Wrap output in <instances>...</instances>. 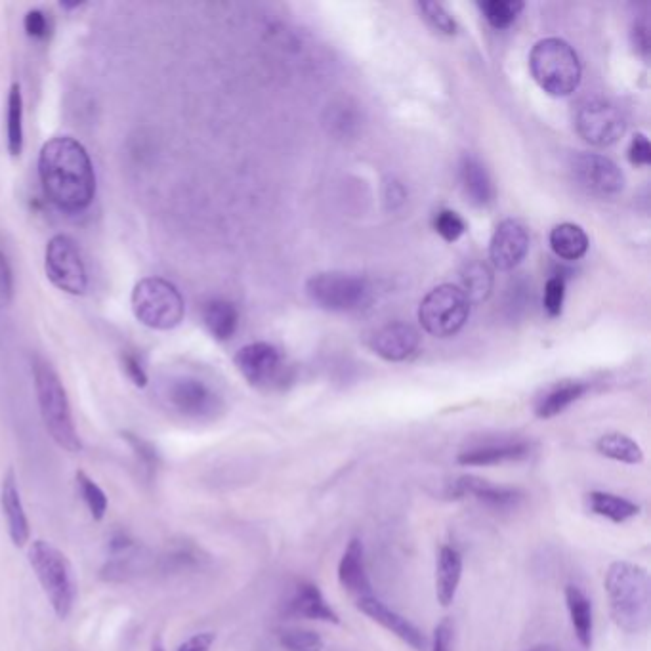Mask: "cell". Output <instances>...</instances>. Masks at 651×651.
<instances>
[{
  "label": "cell",
  "mask_w": 651,
  "mask_h": 651,
  "mask_svg": "<svg viewBox=\"0 0 651 651\" xmlns=\"http://www.w3.org/2000/svg\"><path fill=\"white\" fill-rule=\"evenodd\" d=\"M629 159L632 165L648 167L651 163L650 140L646 134H636L629 147Z\"/></svg>",
  "instance_id": "cell-40"
},
{
  "label": "cell",
  "mask_w": 651,
  "mask_h": 651,
  "mask_svg": "<svg viewBox=\"0 0 651 651\" xmlns=\"http://www.w3.org/2000/svg\"><path fill=\"white\" fill-rule=\"evenodd\" d=\"M420 335L413 325L388 323L371 336V350L386 361H405L419 350Z\"/></svg>",
  "instance_id": "cell-17"
},
{
  "label": "cell",
  "mask_w": 651,
  "mask_h": 651,
  "mask_svg": "<svg viewBox=\"0 0 651 651\" xmlns=\"http://www.w3.org/2000/svg\"><path fill=\"white\" fill-rule=\"evenodd\" d=\"M420 12L424 20L428 21L434 29H438L445 35H455L457 33V23L453 16L441 6L440 2H420Z\"/></svg>",
  "instance_id": "cell-35"
},
{
  "label": "cell",
  "mask_w": 651,
  "mask_h": 651,
  "mask_svg": "<svg viewBox=\"0 0 651 651\" xmlns=\"http://www.w3.org/2000/svg\"><path fill=\"white\" fill-rule=\"evenodd\" d=\"M531 455V445L525 441H501L487 443L482 447H474L462 451L457 462L462 466H493L503 462L524 461Z\"/></svg>",
  "instance_id": "cell-21"
},
{
  "label": "cell",
  "mask_w": 651,
  "mask_h": 651,
  "mask_svg": "<svg viewBox=\"0 0 651 651\" xmlns=\"http://www.w3.org/2000/svg\"><path fill=\"white\" fill-rule=\"evenodd\" d=\"M151 651H165V648H163V642L157 638L155 642H153V646H151Z\"/></svg>",
  "instance_id": "cell-47"
},
{
  "label": "cell",
  "mask_w": 651,
  "mask_h": 651,
  "mask_svg": "<svg viewBox=\"0 0 651 651\" xmlns=\"http://www.w3.org/2000/svg\"><path fill=\"white\" fill-rule=\"evenodd\" d=\"M596 451L615 462L623 464H640L644 462V451L636 441L625 436V434H604L600 440L596 441Z\"/></svg>",
  "instance_id": "cell-29"
},
{
  "label": "cell",
  "mask_w": 651,
  "mask_h": 651,
  "mask_svg": "<svg viewBox=\"0 0 651 651\" xmlns=\"http://www.w3.org/2000/svg\"><path fill=\"white\" fill-rule=\"evenodd\" d=\"M130 306L134 317L153 331L176 329L186 315V304L176 285L163 277H146L136 283Z\"/></svg>",
  "instance_id": "cell-6"
},
{
  "label": "cell",
  "mask_w": 651,
  "mask_h": 651,
  "mask_svg": "<svg viewBox=\"0 0 651 651\" xmlns=\"http://www.w3.org/2000/svg\"><path fill=\"white\" fill-rule=\"evenodd\" d=\"M14 296V272L6 252L0 249V302L6 304Z\"/></svg>",
  "instance_id": "cell-41"
},
{
  "label": "cell",
  "mask_w": 651,
  "mask_h": 651,
  "mask_svg": "<svg viewBox=\"0 0 651 651\" xmlns=\"http://www.w3.org/2000/svg\"><path fill=\"white\" fill-rule=\"evenodd\" d=\"M23 27H25V33L37 41H44L50 35V21L42 10H29L25 14Z\"/></svg>",
  "instance_id": "cell-39"
},
{
  "label": "cell",
  "mask_w": 651,
  "mask_h": 651,
  "mask_svg": "<svg viewBox=\"0 0 651 651\" xmlns=\"http://www.w3.org/2000/svg\"><path fill=\"white\" fill-rule=\"evenodd\" d=\"M356 606L363 615L373 619L382 629L398 636L399 640L403 644H407L409 648H413L415 651L428 650L426 636L409 619H405L403 615H399L398 611L388 608L382 600H378L375 594L359 598L356 600Z\"/></svg>",
  "instance_id": "cell-16"
},
{
  "label": "cell",
  "mask_w": 651,
  "mask_h": 651,
  "mask_svg": "<svg viewBox=\"0 0 651 651\" xmlns=\"http://www.w3.org/2000/svg\"><path fill=\"white\" fill-rule=\"evenodd\" d=\"M634 44L642 52V56H648L650 39H648V25L646 23H636V27H634Z\"/></svg>",
  "instance_id": "cell-45"
},
{
  "label": "cell",
  "mask_w": 651,
  "mask_h": 651,
  "mask_svg": "<svg viewBox=\"0 0 651 651\" xmlns=\"http://www.w3.org/2000/svg\"><path fill=\"white\" fill-rule=\"evenodd\" d=\"M550 247L562 260H579L588 251V235L577 224H560L550 231Z\"/></svg>",
  "instance_id": "cell-28"
},
{
  "label": "cell",
  "mask_w": 651,
  "mask_h": 651,
  "mask_svg": "<svg viewBox=\"0 0 651 651\" xmlns=\"http://www.w3.org/2000/svg\"><path fill=\"white\" fill-rule=\"evenodd\" d=\"M462 569L461 552L453 546H443L436 560V598L443 608L451 606L457 598Z\"/></svg>",
  "instance_id": "cell-22"
},
{
  "label": "cell",
  "mask_w": 651,
  "mask_h": 651,
  "mask_svg": "<svg viewBox=\"0 0 651 651\" xmlns=\"http://www.w3.org/2000/svg\"><path fill=\"white\" fill-rule=\"evenodd\" d=\"M27 562L39 579L42 592L56 617L65 621L77 602V581L67 556L52 543L37 539L29 545Z\"/></svg>",
  "instance_id": "cell-4"
},
{
  "label": "cell",
  "mask_w": 651,
  "mask_h": 651,
  "mask_svg": "<svg viewBox=\"0 0 651 651\" xmlns=\"http://www.w3.org/2000/svg\"><path fill=\"white\" fill-rule=\"evenodd\" d=\"M306 293L317 308L335 314L359 312L373 302L371 283L356 273H317L306 283Z\"/></svg>",
  "instance_id": "cell-7"
},
{
  "label": "cell",
  "mask_w": 651,
  "mask_h": 651,
  "mask_svg": "<svg viewBox=\"0 0 651 651\" xmlns=\"http://www.w3.org/2000/svg\"><path fill=\"white\" fill-rule=\"evenodd\" d=\"M564 298H566V281L560 275H554L546 281L545 296H543V304H545L546 314L550 317H558L564 310Z\"/></svg>",
  "instance_id": "cell-37"
},
{
  "label": "cell",
  "mask_w": 651,
  "mask_h": 651,
  "mask_svg": "<svg viewBox=\"0 0 651 651\" xmlns=\"http://www.w3.org/2000/svg\"><path fill=\"white\" fill-rule=\"evenodd\" d=\"M527 651H560V648L558 646H552V644H541V646H535V648Z\"/></svg>",
  "instance_id": "cell-46"
},
{
  "label": "cell",
  "mask_w": 651,
  "mask_h": 651,
  "mask_svg": "<svg viewBox=\"0 0 651 651\" xmlns=\"http://www.w3.org/2000/svg\"><path fill=\"white\" fill-rule=\"evenodd\" d=\"M0 506H2V512H4V518H6L10 541L14 543V546L23 548L31 539V527H29V520H27L25 508L21 503L18 476H16V472L12 468L2 478Z\"/></svg>",
  "instance_id": "cell-18"
},
{
  "label": "cell",
  "mask_w": 651,
  "mask_h": 651,
  "mask_svg": "<svg viewBox=\"0 0 651 651\" xmlns=\"http://www.w3.org/2000/svg\"><path fill=\"white\" fill-rule=\"evenodd\" d=\"M459 289L468 298L470 306L485 302L493 291V272L482 262H470L462 270Z\"/></svg>",
  "instance_id": "cell-31"
},
{
  "label": "cell",
  "mask_w": 651,
  "mask_h": 651,
  "mask_svg": "<svg viewBox=\"0 0 651 651\" xmlns=\"http://www.w3.org/2000/svg\"><path fill=\"white\" fill-rule=\"evenodd\" d=\"M571 174L577 186L596 197H615L625 189V174L611 159L598 153H577L571 159Z\"/></svg>",
  "instance_id": "cell-12"
},
{
  "label": "cell",
  "mask_w": 651,
  "mask_h": 651,
  "mask_svg": "<svg viewBox=\"0 0 651 651\" xmlns=\"http://www.w3.org/2000/svg\"><path fill=\"white\" fill-rule=\"evenodd\" d=\"M33 378L46 432L63 451L79 453L83 449V441L77 432L62 378L46 359L39 356L33 359Z\"/></svg>",
  "instance_id": "cell-3"
},
{
  "label": "cell",
  "mask_w": 651,
  "mask_h": 651,
  "mask_svg": "<svg viewBox=\"0 0 651 651\" xmlns=\"http://www.w3.org/2000/svg\"><path fill=\"white\" fill-rule=\"evenodd\" d=\"M566 606L571 619V627L575 632L577 642L581 648L588 650L592 646V634H594V619H592V604L588 600L583 588L577 585H567Z\"/></svg>",
  "instance_id": "cell-25"
},
{
  "label": "cell",
  "mask_w": 651,
  "mask_h": 651,
  "mask_svg": "<svg viewBox=\"0 0 651 651\" xmlns=\"http://www.w3.org/2000/svg\"><path fill=\"white\" fill-rule=\"evenodd\" d=\"M529 69L546 94L554 98L571 96L583 77L577 52L564 39L548 37L537 42L529 54Z\"/></svg>",
  "instance_id": "cell-5"
},
{
  "label": "cell",
  "mask_w": 651,
  "mask_h": 651,
  "mask_svg": "<svg viewBox=\"0 0 651 651\" xmlns=\"http://www.w3.org/2000/svg\"><path fill=\"white\" fill-rule=\"evenodd\" d=\"M338 583L356 600L373 596V587L365 567V548L359 539H352L342 552L338 562Z\"/></svg>",
  "instance_id": "cell-19"
},
{
  "label": "cell",
  "mask_w": 651,
  "mask_h": 651,
  "mask_svg": "<svg viewBox=\"0 0 651 651\" xmlns=\"http://www.w3.org/2000/svg\"><path fill=\"white\" fill-rule=\"evenodd\" d=\"M123 369H125L126 377L132 380L134 386L138 388H146L147 386V373L140 361V357L132 352L123 354Z\"/></svg>",
  "instance_id": "cell-42"
},
{
  "label": "cell",
  "mask_w": 651,
  "mask_h": 651,
  "mask_svg": "<svg viewBox=\"0 0 651 651\" xmlns=\"http://www.w3.org/2000/svg\"><path fill=\"white\" fill-rule=\"evenodd\" d=\"M625 126L621 111L602 98L585 100L575 113V128L590 146H613L625 134Z\"/></svg>",
  "instance_id": "cell-11"
},
{
  "label": "cell",
  "mask_w": 651,
  "mask_h": 651,
  "mask_svg": "<svg viewBox=\"0 0 651 651\" xmlns=\"http://www.w3.org/2000/svg\"><path fill=\"white\" fill-rule=\"evenodd\" d=\"M478 6L482 10L483 18L495 29L510 27L524 10V2L520 0H485Z\"/></svg>",
  "instance_id": "cell-33"
},
{
  "label": "cell",
  "mask_w": 651,
  "mask_h": 651,
  "mask_svg": "<svg viewBox=\"0 0 651 651\" xmlns=\"http://www.w3.org/2000/svg\"><path fill=\"white\" fill-rule=\"evenodd\" d=\"M447 495L453 499L474 497L476 501L493 508V510H512L524 501V493L514 487L493 485V483L476 478V476H461L447 485Z\"/></svg>",
  "instance_id": "cell-15"
},
{
  "label": "cell",
  "mask_w": 651,
  "mask_h": 651,
  "mask_svg": "<svg viewBox=\"0 0 651 651\" xmlns=\"http://www.w3.org/2000/svg\"><path fill=\"white\" fill-rule=\"evenodd\" d=\"M235 367L254 386L268 390L283 382L285 359L270 342H252L235 354Z\"/></svg>",
  "instance_id": "cell-13"
},
{
  "label": "cell",
  "mask_w": 651,
  "mask_h": 651,
  "mask_svg": "<svg viewBox=\"0 0 651 651\" xmlns=\"http://www.w3.org/2000/svg\"><path fill=\"white\" fill-rule=\"evenodd\" d=\"M214 642H216L214 632H197L189 636L186 642H182L176 651H210Z\"/></svg>",
  "instance_id": "cell-43"
},
{
  "label": "cell",
  "mask_w": 651,
  "mask_h": 651,
  "mask_svg": "<svg viewBox=\"0 0 651 651\" xmlns=\"http://www.w3.org/2000/svg\"><path fill=\"white\" fill-rule=\"evenodd\" d=\"M287 613L310 621L338 625L340 617L331 604L325 600L323 592L314 583H300L294 588L293 596L287 604Z\"/></svg>",
  "instance_id": "cell-20"
},
{
  "label": "cell",
  "mask_w": 651,
  "mask_h": 651,
  "mask_svg": "<svg viewBox=\"0 0 651 651\" xmlns=\"http://www.w3.org/2000/svg\"><path fill=\"white\" fill-rule=\"evenodd\" d=\"M459 176H461L462 189L470 199V203H474L476 207H485L493 201L495 197L493 182L480 159L472 155H464L459 167Z\"/></svg>",
  "instance_id": "cell-24"
},
{
  "label": "cell",
  "mask_w": 651,
  "mask_h": 651,
  "mask_svg": "<svg viewBox=\"0 0 651 651\" xmlns=\"http://www.w3.org/2000/svg\"><path fill=\"white\" fill-rule=\"evenodd\" d=\"M44 270L54 287L73 296L88 289V273L77 243L69 235H54L44 252Z\"/></svg>",
  "instance_id": "cell-9"
},
{
  "label": "cell",
  "mask_w": 651,
  "mask_h": 651,
  "mask_svg": "<svg viewBox=\"0 0 651 651\" xmlns=\"http://www.w3.org/2000/svg\"><path fill=\"white\" fill-rule=\"evenodd\" d=\"M165 398L174 413L195 422L218 419L224 411L220 394L199 378H172L165 390Z\"/></svg>",
  "instance_id": "cell-10"
},
{
  "label": "cell",
  "mask_w": 651,
  "mask_h": 651,
  "mask_svg": "<svg viewBox=\"0 0 651 651\" xmlns=\"http://www.w3.org/2000/svg\"><path fill=\"white\" fill-rule=\"evenodd\" d=\"M6 147L12 157H20L23 151V96L20 84H12L8 92L6 109Z\"/></svg>",
  "instance_id": "cell-30"
},
{
  "label": "cell",
  "mask_w": 651,
  "mask_h": 651,
  "mask_svg": "<svg viewBox=\"0 0 651 651\" xmlns=\"http://www.w3.org/2000/svg\"><path fill=\"white\" fill-rule=\"evenodd\" d=\"M39 178L44 195L63 212H83L96 195V172L86 147L71 136H56L41 147Z\"/></svg>",
  "instance_id": "cell-1"
},
{
  "label": "cell",
  "mask_w": 651,
  "mask_h": 651,
  "mask_svg": "<svg viewBox=\"0 0 651 651\" xmlns=\"http://www.w3.org/2000/svg\"><path fill=\"white\" fill-rule=\"evenodd\" d=\"M604 588L608 594L613 623L629 634H640L650 627V573L630 562H613L606 571Z\"/></svg>",
  "instance_id": "cell-2"
},
{
  "label": "cell",
  "mask_w": 651,
  "mask_h": 651,
  "mask_svg": "<svg viewBox=\"0 0 651 651\" xmlns=\"http://www.w3.org/2000/svg\"><path fill=\"white\" fill-rule=\"evenodd\" d=\"M588 508L592 514L606 518L613 524H625L640 514V506L625 497L608 491H592L587 495Z\"/></svg>",
  "instance_id": "cell-27"
},
{
  "label": "cell",
  "mask_w": 651,
  "mask_h": 651,
  "mask_svg": "<svg viewBox=\"0 0 651 651\" xmlns=\"http://www.w3.org/2000/svg\"><path fill=\"white\" fill-rule=\"evenodd\" d=\"M529 252V231L518 220H504L491 237L489 260L495 270L510 272Z\"/></svg>",
  "instance_id": "cell-14"
},
{
  "label": "cell",
  "mask_w": 651,
  "mask_h": 651,
  "mask_svg": "<svg viewBox=\"0 0 651 651\" xmlns=\"http://www.w3.org/2000/svg\"><path fill=\"white\" fill-rule=\"evenodd\" d=\"M470 302L457 285H440L422 298L419 321L428 335L455 336L466 325Z\"/></svg>",
  "instance_id": "cell-8"
},
{
  "label": "cell",
  "mask_w": 651,
  "mask_h": 651,
  "mask_svg": "<svg viewBox=\"0 0 651 651\" xmlns=\"http://www.w3.org/2000/svg\"><path fill=\"white\" fill-rule=\"evenodd\" d=\"M75 483H77V491L83 499V503L86 504L90 516L96 520V522H102L107 514V506H109V501H107V495L104 493V489L94 482L84 470H77L75 474Z\"/></svg>",
  "instance_id": "cell-32"
},
{
  "label": "cell",
  "mask_w": 651,
  "mask_h": 651,
  "mask_svg": "<svg viewBox=\"0 0 651 651\" xmlns=\"http://www.w3.org/2000/svg\"><path fill=\"white\" fill-rule=\"evenodd\" d=\"M451 642H453V629L449 621H441L440 625L434 630V640L430 651H451Z\"/></svg>",
  "instance_id": "cell-44"
},
{
  "label": "cell",
  "mask_w": 651,
  "mask_h": 651,
  "mask_svg": "<svg viewBox=\"0 0 651 651\" xmlns=\"http://www.w3.org/2000/svg\"><path fill=\"white\" fill-rule=\"evenodd\" d=\"M588 392L587 382L581 380H562L550 388H546L543 396L535 403V415L539 419H552L564 413L575 401L583 398Z\"/></svg>",
  "instance_id": "cell-23"
},
{
  "label": "cell",
  "mask_w": 651,
  "mask_h": 651,
  "mask_svg": "<svg viewBox=\"0 0 651 651\" xmlns=\"http://www.w3.org/2000/svg\"><path fill=\"white\" fill-rule=\"evenodd\" d=\"M279 644L285 651H321L325 642L315 630L283 629L279 632Z\"/></svg>",
  "instance_id": "cell-34"
},
{
  "label": "cell",
  "mask_w": 651,
  "mask_h": 651,
  "mask_svg": "<svg viewBox=\"0 0 651 651\" xmlns=\"http://www.w3.org/2000/svg\"><path fill=\"white\" fill-rule=\"evenodd\" d=\"M79 6H83V2H62V8H79Z\"/></svg>",
  "instance_id": "cell-48"
},
{
  "label": "cell",
  "mask_w": 651,
  "mask_h": 651,
  "mask_svg": "<svg viewBox=\"0 0 651 651\" xmlns=\"http://www.w3.org/2000/svg\"><path fill=\"white\" fill-rule=\"evenodd\" d=\"M123 440L132 447L134 455L140 459V462L146 466L147 470H155L159 466V453L149 441L136 436V434H130V432H123Z\"/></svg>",
  "instance_id": "cell-38"
},
{
  "label": "cell",
  "mask_w": 651,
  "mask_h": 651,
  "mask_svg": "<svg viewBox=\"0 0 651 651\" xmlns=\"http://www.w3.org/2000/svg\"><path fill=\"white\" fill-rule=\"evenodd\" d=\"M203 321L210 335L220 342L230 340L239 327V312L226 298H214L203 308Z\"/></svg>",
  "instance_id": "cell-26"
},
{
  "label": "cell",
  "mask_w": 651,
  "mask_h": 651,
  "mask_svg": "<svg viewBox=\"0 0 651 651\" xmlns=\"http://www.w3.org/2000/svg\"><path fill=\"white\" fill-rule=\"evenodd\" d=\"M434 230L445 241L453 243L466 231V224L455 210H440L434 218Z\"/></svg>",
  "instance_id": "cell-36"
}]
</instances>
